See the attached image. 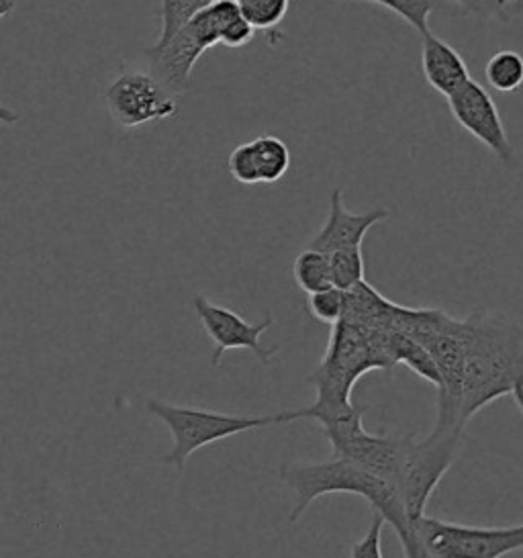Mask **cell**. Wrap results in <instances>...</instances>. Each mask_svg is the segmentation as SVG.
Masks as SVG:
<instances>
[{"instance_id": "obj_1", "label": "cell", "mask_w": 523, "mask_h": 558, "mask_svg": "<svg viewBox=\"0 0 523 558\" xmlns=\"http://www.w3.org/2000/svg\"><path fill=\"white\" fill-rule=\"evenodd\" d=\"M523 366V328L495 313H473L464 319V362L460 413L469 424L499 397L511 393Z\"/></svg>"}, {"instance_id": "obj_2", "label": "cell", "mask_w": 523, "mask_h": 558, "mask_svg": "<svg viewBox=\"0 0 523 558\" xmlns=\"http://www.w3.org/2000/svg\"><path fill=\"white\" fill-rule=\"evenodd\" d=\"M326 356L307 377L315 387V403L305 410L291 411V422H326L354 405L352 391L360 377L370 371H392L394 362L387 350V329L364 328L352 322L331 326Z\"/></svg>"}, {"instance_id": "obj_3", "label": "cell", "mask_w": 523, "mask_h": 558, "mask_svg": "<svg viewBox=\"0 0 523 558\" xmlns=\"http://www.w3.org/2000/svg\"><path fill=\"white\" fill-rule=\"evenodd\" d=\"M280 478L296 495L289 515L291 522H296L315 499L331 493H350L366 499L376 515L391 525L397 536H403L411 527L405 506L391 483L368 473L352 460L333 457L319 464H282Z\"/></svg>"}, {"instance_id": "obj_4", "label": "cell", "mask_w": 523, "mask_h": 558, "mask_svg": "<svg viewBox=\"0 0 523 558\" xmlns=\"http://www.w3.org/2000/svg\"><path fill=\"white\" fill-rule=\"evenodd\" d=\"M147 410L151 415L160 417L170 429L174 446L170 454L163 459L166 464L182 471L184 462L195 454L196 450L209 444L228 440L250 429L291 424V411L277 415H235V413H219V411L170 405L158 399H147Z\"/></svg>"}, {"instance_id": "obj_5", "label": "cell", "mask_w": 523, "mask_h": 558, "mask_svg": "<svg viewBox=\"0 0 523 558\" xmlns=\"http://www.w3.org/2000/svg\"><path fill=\"white\" fill-rule=\"evenodd\" d=\"M464 438V427H436L429 436H403L401 460L397 473V492L405 506L409 520L425 515L429 497L454 464Z\"/></svg>"}, {"instance_id": "obj_6", "label": "cell", "mask_w": 523, "mask_h": 558, "mask_svg": "<svg viewBox=\"0 0 523 558\" xmlns=\"http://www.w3.org/2000/svg\"><path fill=\"white\" fill-rule=\"evenodd\" d=\"M411 530L436 558H503L523 550V524L478 527L422 515Z\"/></svg>"}, {"instance_id": "obj_7", "label": "cell", "mask_w": 523, "mask_h": 558, "mask_svg": "<svg viewBox=\"0 0 523 558\" xmlns=\"http://www.w3.org/2000/svg\"><path fill=\"white\" fill-rule=\"evenodd\" d=\"M105 105L114 123L123 130H137L147 123L177 116L179 102L151 72L125 70L105 93Z\"/></svg>"}, {"instance_id": "obj_8", "label": "cell", "mask_w": 523, "mask_h": 558, "mask_svg": "<svg viewBox=\"0 0 523 558\" xmlns=\"http://www.w3.org/2000/svg\"><path fill=\"white\" fill-rule=\"evenodd\" d=\"M193 307H195L196 317L200 319V326L207 331V336L211 338L212 345V366H217L223 354L228 350H250L254 352L262 364H270L277 348H264L260 342L262 333L266 329L272 328V317H264L258 324L245 322L240 313L217 305L209 301L207 296L196 295L193 299Z\"/></svg>"}, {"instance_id": "obj_9", "label": "cell", "mask_w": 523, "mask_h": 558, "mask_svg": "<svg viewBox=\"0 0 523 558\" xmlns=\"http://www.w3.org/2000/svg\"><path fill=\"white\" fill-rule=\"evenodd\" d=\"M448 107L458 125L492 151L501 162L509 165L513 160V146L509 142L499 107L483 84L473 78L462 84L454 95L448 97Z\"/></svg>"}, {"instance_id": "obj_10", "label": "cell", "mask_w": 523, "mask_h": 558, "mask_svg": "<svg viewBox=\"0 0 523 558\" xmlns=\"http://www.w3.org/2000/svg\"><path fill=\"white\" fill-rule=\"evenodd\" d=\"M205 48L193 32L184 25L179 34L166 44L147 48L146 56L151 66V76L162 84L170 95H184L193 83V70Z\"/></svg>"}, {"instance_id": "obj_11", "label": "cell", "mask_w": 523, "mask_h": 558, "mask_svg": "<svg viewBox=\"0 0 523 558\" xmlns=\"http://www.w3.org/2000/svg\"><path fill=\"white\" fill-rule=\"evenodd\" d=\"M389 219V211L376 207L368 214H350L343 205L342 189L331 191L329 197V215H327L324 228L317 231L315 238H311V250L319 252H336L348 247H362L366 233L378 226L380 221Z\"/></svg>"}, {"instance_id": "obj_12", "label": "cell", "mask_w": 523, "mask_h": 558, "mask_svg": "<svg viewBox=\"0 0 523 558\" xmlns=\"http://www.w3.org/2000/svg\"><path fill=\"white\" fill-rule=\"evenodd\" d=\"M422 70L427 84L446 99L471 81L464 58L431 32L422 35Z\"/></svg>"}, {"instance_id": "obj_13", "label": "cell", "mask_w": 523, "mask_h": 558, "mask_svg": "<svg viewBox=\"0 0 523 558\" xmlns=\"http://www.w3.org/2000/svg\"><path fill=\"white\" fill-rule=\"evenodd\" d=\"M258 184L278 182L291 168V149L277 135H258L247 142Z\"/></svg>"}, {"instance_id": "obj_14", "label": "cell", "mask_w": 523, "mask_h": 558, "mask_svg": "<svg viewBox=\"0 0 523 558\" xmlns=\"http://www.w3.org/2000/svg\"><path fill=\"white\" fill-rule=\"evenodd\" d=\"M387 350L394 366L405 364L409 371H413L417 377L431 383L438 389L440 373L431 361V356L427 354V350L415 338H411L409 333L399 329H387Z\"/></svg>"}, {"instance_id": "obj_15", "label": "cell", "mask_w": 523, "mask_h": 558, "mask_svg": "<svg viewBox=\"0 0 523 558\" xmlns=\"http://www.w3.org/2000/svg\"><path fill=\"white\" fill-rule=\"evenodd\" d=\"M293 277L296 287L307 295L333 287L331 284V270H329V256L326 252L311 250V247H305L294 258Z\"/></svg>"}, {"instance_id": "obj_16", "label": "cell", "mask_w": 523, "mask_h": 558, "mask_svg": "<svg viewBox=\"0 0 523 558\" xmlns=\"http://www.w3.org/2000/svg\"><path fill=\"white\" fill-rule=\"evenodd\" d=\"M485 78L497 93H515L523 86V56L513 50L492 53L485 66Z\"/></svg>"}, {"instance_id": "obj_17", "label": "cell", "mask_w": 523, "mask_h": 558, "mask_svg": "<svg viewBox=\"0 0 523 558\" xmlns=\"http://www.w3.org/2000/svg\"><path fill=\"white\" fill-rule=\"evenodd\" d=\"M235 4L254 32L272 34L287 17L291 0H235Z\"/></svg>"}, {"instance_id": "obj_18", "label": "cell", "mask_w": 523, "mask_h": 558, "mask_svg": "<svg viewBox=\"0 0 523 558\" xmlns=\"http://www.w3.org/2000/svg\"><path fill=\"white\" fill-rule=\"evenodd\" d=\"M329 270H331V284L340 291H352L364 282V256L362 247H348L329 252Z\"/></svg>"}, {"instance_id": "obj_19", "label": "cell", "mask_w": 523, "mask_h": 558, "mask_svg": "<svg viewBox=\"0 0 523 558\" xmlns=\"http://www.w3.org/2000/svg\"><path fill=\"white\" fill-rule=\"evenodd\" d=\"M207 4L209 0H162V9H160L162 27H160V37L156 39V46L166 44L170 37L179 34L180 29Z\"/></svg>"}, {"instance_id": "obj_20", "label": "cell", "mask_w": 523, "mask_h": 558, "mask_svg": "<svg viewBox=\"0 0 523 558\" xmlns=\"http://www.w3.org/2000/svg\"><path fill=\"white\" fill-rule=\"evenodd\" d=\"M387 7L397 17L403 19L415 32H429V17L438 7V0H370Z\"/></svg>"}, {"instance_id": "obj_21", "label": "cell", "mask_w": 523, "mask_h": 558, "mask_svg": "<svg viewBox=\"0 0 523 558\" xmlns=\"http://www.w3.org/2000/svg\"><path fill=\"white\" fill-rule=\"evenodd\" d=\"M307 310L313 319L327 326H336L338 322H342L343 312H345V291L329 287L326 291L313 293L307 299Z\"/></svg>"}, {"instance_id": "obj_22", "label": "cell", "mask_w": 523, "mask_h": 558, "mask_svg": "<svg viewBox=\"0 0 523 558\" xmlns=\"http://www.w3.org/2000/svg\"><path fill=\"white\" fill-rule=\"evenodd\" d=\"M382 527H385V520L375 513L368 532L362 536V541L352 546L350 558H385L382 557Z\"/></svg>"}, {"instance_id": "obj_23", "label": "cell", "mask_w": 523, "mask_h": 558, "mask_svg": "<svg viewBox=\"0 0 523 558\" xmlns=\"http://www.w3.org/2000/svg\"><path fill=\"white\" fill-rule=\"evenodd\" d=\"M228 170L231 179L240 182V184H247V186L250 184H258L247 142L240 144L238 148H233V151L229 154Z\"/></svg>"}, {"instance_id": "obj_24", "label": "cell", "mask_w": 523, "mask_h": 558, "mask_svg": "<svg viewBox=\"0 0 523 558\" xmlns=\"http://www.w3.org/2000/svg\"><path fill=\"white\" fill-rule=\"evenodd\" d=\"M254 35H256V32L252 29V25H250V23L240 15V17L233 19V21L229 23L228 27L223 29V35H221V46L231 48V50L245 48V46L254 39Z\"/></svg>"}, {"instance_id": "obj_25", "label": "cell", "mask_w": 523, "mask_h": 558, "mask_svg": "<svg viewBox=\"0 0 523 558\" xmlns=\"http://www.w3.org/2000/svg\"><path fill=\"white\" fill-rule=\"evenodd\" d=\"M399 541H401V546H403L405 558H436L425 548L419 538L413 534L411 527H409L403 536H399Z\"/></svg>"}, {"instance_id": "obj_26", "label": "cell", "mask_w": 523, "mask_h": 558, "mask_svg": "<svg viewBox=\"0 0 523 558\" xmlns=\"http://www.w3.org/2000/svg\"><path fill=\"white\" fill-rule=\"evenodd\" d=\"M511 397H513V401H515V405H518V410L522 411L523 415V366L522 371L518 373V377L513 380V387H511Z\"/></svg>"}, {"instance_id": "obj_27", "label": "cell", "mask_w": 523, "mask_h": 558, "mask_svg": "<svg viewBox=\"0 0 523 558\" xmlns=\"http://www.w3.org/2000/svg\"><path fill=\"white\" fill-rule=\"evenodd\" d=\"M454 2L471 13H483L487 9V0H454Z\"/></svg>"}, {"instance_id": "obj_28", "label": "cell", "mask_w": 523, "mask_h": 558, "mask_svg": "<svg viewBox=\"0 0 523 558\" xmlns=\"http://www.w3.org/2000/svg\"><path fill=\"white\" fill-rule=\"evenodd\" d=\"M19 119H21V116L16 111L0 105V125H15V123H19Z\"/></svg>"}, {"instance_id": "obj_29", "label": "cell", "mask_w": 523, "mask_h": 558, "mask_svg": "<svg viewBox=\"0 0 523 558\" xmlns=\"http://www.w3.org/2000/svg\"><path fill=\"white\" fill-rule=\"evenodd\" d=\"M16 0H0V19L9 17L15 11Z\"/></svg>"}, {"instance_id": "obj_30", "label": "cell", "mask_w": 523, "mask_h": 558, "mask_svg": "<svg viewBox=\"0 0 523 558\" xmlns=\"http://www.w3.org/2000/svg\"><path fill=\"white\" fill-rule=\"evenodd\" d=\"M513 0H487V9H492V11H503L506 7H509Z\"/></svg>"}]
</instances>
